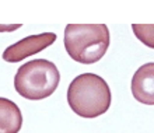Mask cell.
I'll return each mask as SVG.
<instances>
[{
  "label": "cell",
  "mask_w": 154,
  "mask_h": 133,
  "mask_svg": "<svg viewBox=\"0 0 154 133\" xmlns=\"http://www.w3.org/2000/svg\"><path fill=\"white\" fill-rule=\"evenodd\" d=\"M21 126L23 115L17 104L0 97V133H18Z\"/></svg>",
  "instance_id": "obj_6"
},
{
  "label": "cell",
  "mask_w": 154,
  "mask_h": 133,
  "mask_svg": "<svg viewBox=\"0 0 154 133\" xmlns=\"http://www.w3.org/2000/svg\"><path fill=\"white\" fill-rule=\"evenodd\" d=\"M132 29L140 42L154 49V24H132Z\"/></svg>",
  "instance_id": "obj_7"
},
{
  "label": "cell",
  "mask_w": 154,
  "mask_h": 133,
  "mask_svg": "<svg viewBox=\"0 0 154 133\" xmlns=\"http://www.w3.org/2000/svg\"><path fill=\"white\" fill-rule=\"evenodd\" d=\"M130 90L134 100L146 105H154V62L144 63L132 77Z\"/></svg>",
  "instance_id": "obj_5"
},
{
  "label": "cell",
  "mask_w": 154,
  "mask_h": 133,
  "mask_svg": "<svg viewBox=\"0 0 154 133\" xmlns=\"http://www.w3.org/2000/svg\"><path fill=\"white\" fill-rule=\"evenodd\" d=\"M56 34L53 32H44L25 36L24 39L18 41L4 49L3 55H2L3 60L8 62V63H18L31 55H37V53L42 52L44 49L51 46L56 41Z\"/></svg>",
  "instance_id": "obj_4"
},
{
  "label": "cell",
  "mask_w": 154,
  "mask_h": 133,
  "mask_svg": "<svg viewBox=\"0 0 154 133\" xmlns=\"http://www.w3.org/2000/svg\"><path fill=\"white\" fill-rule=\"evenodd\" d=\"M111 88L101 76L83 73L77 76L67 88V104L76 115L94 119L109 109Z\"/></svg>",
  "instance_id": "obj_1"
},
{
  "label": "cell",
  "mask_w": 154,
  "mask_h": 133,
  "mask_svg": "<svg viewBox=\"0 0 154 133\" xmlns=\"http://www.w3.org/2000/svg\"><path fill=\"white\" fill-rule=\"evenodd\" d=\"M63 42L73 60L93 65L101 60L109 48V29L105 24H67Z\"/></svg>",
  "instance_id": "obj_2"
},
{
  "label": "cell",
  "mask_w": 154,
  "mask_h": 133,
  "mask_svg": "<svg viewBox=\"0 0 154 133\" xmlns=\"http://www.w3.org/2000/svg\"><path fill=\"white\" fill-rule=\"evenodd\" d=\"M60 81V73L53 62L34 59L18 67L14 76V88L21 97L39 101L51 97Z\"/></svg>",
  "instance_id": "obj_3"
}]
</instances>
